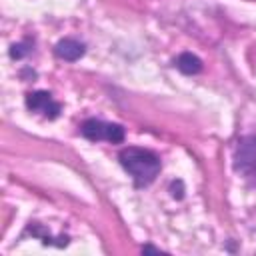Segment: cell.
<instances>
[{
	"label": "cell",
	"mask_w": 256,
	"mask_h": 256,
	"mask_svg": "<svg viewBox=\"0 0 256 256\" xmlns=\"http://www.w3.org/2000/svg\"><path fill=\"white\" fill-rule=\"evenodd\" d=\"M54 52H56L58 58H62V60H66V62H76L78 58L84 56L86 46H84L82 42L74 40V38H64V40H60V42L56 44Z\"/></svg>",
	"instance_id": "cell-5"
},
{
	"label": "cell",
	"mask_w": 256,
	"mask_h": 256,
	"mask_svg": "<svg viewBox=\"0 0 256 256\" xmlns=\"http://www.w3.org/2000/svg\"><path fill=\"white\" fill-rule=\"evenodd\" d=\"M174 64H176V68L182 72V74H198L200 70H202V60L198 58V56H194V54H190V52H184V54H180L176 60H174Z\"/></svg>",
	"instance_id": "cell-6"
},
{
	"label": "cell",
	"mask_w": 256,
	"mask_h": 256,
	"mask_svg": "<svg viewBox=\"0 0 256 256\" xmlns=\"http://www.w3.org/2000/svg\"><path fill=\"white\" fill-rule=\"evenodd\" d=\"M80 134L92 142H112L118 144L124 140V128L120 124L114 122H104V120H96V118H88L82 122L80 126Z\"/></svg>",
	"instance_id": "cell-3"
},
{
	"label": "cell",
	"mask_w": 256,
	"mask_h": 256,
	"mask_svg": "<svg viewBox=\"0 0 256 256\" xmlns=\"http://www.w3.org/2000/svg\"><path fill=\"white\" fill-rule=\"evenodd\" d=\"M28 52H30V48H26V44L22 42V44H14V46H12L10 56L18 60V58H22V56H24V54H28Z\"/></svg>",
	"instance_id": "cell-7"
},
{
	"label": "cell",
	"mask_w": 256,
	"mask_h": 256,
	"mask_svg": "<svg viewBox=\"0 0 256 256\" xmlns=\"http://www.w3.org/2000/svg\"><path fill=\"white\" fill-rule=\"evenodd\" d=\"M234 170L256 188V134L238 140L234 148Z\"/></svg>",
	"instance_id": "cell-2"
},
{
	"label": "cell",
	"mask_w": 256,
	"mask_h": 256,
	"mask_svg": "<svg viewBox=\"0 0 256 256\" xmlns=\"http://www.w3.org/2000/svg\"><path fill=\"white\" fill-rule=\"evenodd\" d=\"M118 160H120L122 168L134 178V184L138 188L152 184L162 168L160 158L152 150L140 148V146H128V148L120 150Z\"/></svg>",
	"instance_id": "cell-1"
},
{
	"label": "cell",
	"mask_w": 256,
	"mask_h": 256,
	"mask_svg": "<svg viewBox=\"0 0 256 256\" xmlns=\"http://www.w3.org/2000/svg\"><path fill=\"white\" fill-rule=\"evenodd\" d=\"M26 106L30 112H36L48 120H54L60 116V102L54 100V96L46 90H36V92H30L26 94Z\"/></svg>",
	"instance_id": "cell-4"
}]
</instances>
